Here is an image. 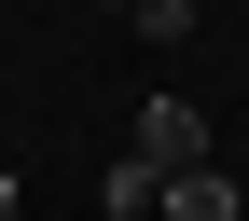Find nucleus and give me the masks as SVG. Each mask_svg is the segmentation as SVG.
Listing matches in <instances>:
<instances>
[{"label": "nucleus", "mask_w": 249, "mask_h": 221, "mask_svg": "<svg viewBox=\"0 0 249 221\" xmlns=\"http://www.w3.org/2000/svg\"><path fill=\"white\" fill-rule=\"evenodd\" d=\"M152 194H166L152 166H111V180H97V207H111V221H152Z\"/></svg>", "instance_id": "3"}, {"label": "nucleus", "mask_w": 249, "mask_h": 221, "mask_svg": "<svg viewBox=\"0 0 249 221\" xmlns=\"http://www.w3.org/2000/svg\"><path fill=\"white\" fill-rule=\"evenodd\" d=\"M14 207H28V194H14V166H0V221H14Z\"/></svg>", "instance_id": "5"}, {"label": "nucleus", "mask_w": 249, "mask_h": 221, "mask_svg": "<svg viewBox=\"0 0 249 221\" xmlns=\"http://www.w3.org/2000/svg\"><path fill=\"white\" fill-rule=\"evenodd\" d=\"M152 207H166V221H235V180H222V166H180Z\"/></svg>", "instance_id": "2"}, {"label": "nucleus", "mask_w": 249, "mask_h": 221, "mask_svg": "<svg viewBox=\"0 0 249 221\" xmlns=\"http://www.w3.org/2000/svg\"><path fill=\"white\" fill-rule=\"evenodd\" d=\"M111 14H124V0H111Z\"/></svg>", "instance_id": "6"}, {"label": "nucleus", "mask_w": 249, "mask_h": 221, "mask_svg": "<svg viewBox=\"0 0 249 221\" xmlns=\"http://www.w3.org/2000/svg\"><path fill=\"white\" fill-rule=\"evenodd\" d=\"M139 14V42H194V0H124Z\"/></svg>", "instance_id": "4"}, {"label": "nucleus", "mask_w": 249, "mask_h": 221, "mask_svg": "<svg viewBox=\"0 0 249 221\" xmlns=\"http://www.w3.org/2000/svg\"><path fill=\"white\" fill-rule=\"evenodd\" d=\"M124 166H152V180L208 166V111H194V97H139V152H124Z\"/></svg>", "instance_id": "1"}]
</instances>
